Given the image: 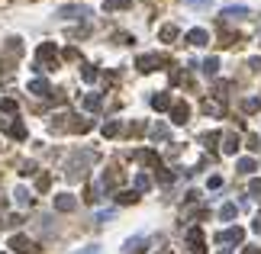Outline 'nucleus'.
Masks as SVG:
<instances>
[{
  "label": "nucleus",
  "mask_w": 261,
  "mask_h": 254,
  "mask_svg": "<svg viewBox=\"0 0 261 254\" xmlns=\"http://www.w3.org/2000/svg\"><path fill=\"white\" fill-rule=\"evenodd\" d=\"M94 158H97V154H94V151L74 154V158H71V161H68V170H65V174H68V180H81V177H84V174H87V164H91Z\"/></svg>",
  "instance_id": "f257e3e1"
},
{
  "label": "nucleus",
  "mask_w": 261,
  "mask_h": 254,
  "mask_svg": "<svg viewBox=\"0 0 261 254\" xmlns=\"http://www.w3.org/2000/svg\"><path fill=\"white\" fill-rule=\"evenodd\" d=\"M55 55H58L55 42H42V45H39V68L36 71H55L58 68V64H55Z\"/></svg>",
  "instance_id": "f03ea898"
},
{
  "label": "nucleus",
  "mask_w": 261,
  "mask_h": 254,
  "mask_svg": "<svg viewBox=\"0 0 261 254\" xmlns=\"http://www.w3.org/2000/svg\"><path fill=\"white\" fill-rule=\"evenodd\" d=\"M10 248H13L16 254H36V241H29L26 235H13V238H10Z\"/></svg>",
  "instance_id": "7ed1b4c3"
},
{
  "label": "nucleus",
  "mask_w": 261,
  "mask_h": 254,
  "mask_svg": "<svg viewBox=\"0 0 261 254\" xmlns=\"http://www.w3.org/2000/svg\"><path fill=\"white\" fill-rule=\"evenodd\" d=\"M132 158H136V161H142V164H148V168H155V170H162V161H158V154H155L152 148H142V151H136Z\"/></svg>",
  "instance_id": "20e7f679"
},
{
  "label": "nucleus",
  "mask_w": 261,
  "mask_h": 254,
  "mask_svg": "<svg viewBox=\"0 0 261 254\" xmlns=\"http://www.w3.org/2000/svg\"><path fill=\"white\" fill-rule=\"evenodd\" d=\"M158 64H165V58H158V55H142V58L136 62V68L142 71V74H148V71H155Z\"/></svg>",
  "instance_id": "39448f33"
},
{
  "label": "nucleus",
  "mask_w": 261,
  "mask_h": 254,
  "mask_svg": "<svg viewBox=\"0 0 261 254\" xmlns=\"http://www.w3.org/2000/svg\"><path fill=\"white\" fill-rule=\"evenodd\" d=\"M187 119H190V106H187V103H174V106H171V123L184 126Z\"/></svg>",
  "instance_id": "423d86ee"
},
{
  "label": "nucleus",
  "mask_w": 261,
  "mask_h": 254,
  "mask_svg": "<svg viewBox=\"0 0 261 254\" xmlns=\"http://www.w3.org/2000/svg\"><path fill=\"white\" fill-rule=\"evenodd\" d=\"M187 245H190L193 254H203V232H200V229H190V232H187Z\"/></svg>",
  "instance_id": "0eeeda50"
},
{
  "label": "nucleus",
  "mask_w": 261,
  "mask_h": 254,
  "mask_svg": "<svg viewBox=\"0 0 261 254\" xmlns=\"http://www.w3.org/2000/svg\"><path fill=\"white\" fill-rule=\"evenodd\" d=\"M0 129H7L13 139H26V126H23V123H10V119H0Z\"/></svg>",
  "instance_id": "6e6552de"
},
{
  "label": "nucleus",
  "mask_w": 261,
  "mask_h": 254,
  "mask_svg": "<svg viewBox=\"0 0 261 254\" xmlns=\"http://www.w3.org/2000/svg\"><path fill=\"white\" fill-rule=\"evenodd\" d=\"M242 238H245V232L238 229V225H236V229H226V232H219V235H216V241H219V245H226V241H242Z\"/></svg>",
  "instance_id": "1a4fd4ad"
},
{
  "label": "nucleus",
  "mask_w": 261,
  "mask_h": 254,
  "mask_svg": "<svg viewBox=\"0 0 261 254\" xmlns=\"http://www.w3.org/2000/svg\"><path fill=\"white\" fill-rule=\"evenodd\" d=\"M74 206H77V200L71 196V193H62V196H55V209H58V212H71Z\"/></svg>",
  "instance_id": "9d476101"
},
{
  "label": "nucleus",
  "mask_w": 261,
  "mask_h": 254,
  "mask_svg": "<svg viewBox=\"0 0 261 254\" xmlns=\"http://www.w3.org/2000/svg\"><path fill=\"white\" fill-rule=\"evenodd\" d=\"M187 42H190V45H207V42H210V32L207 29H190V32H187Z\"/></svg>",
  "instance_id": "9b49d317"
},
{
  "label": "nucleus",
  "mask_w": 261,
  "mask_h": 254,
  "mask_svg": "<svg viewBox=\"0 0 261 254\" xmlns=\"http://www.w3.org/2000/svg\"><path fill=\"white\" fill-rule=\"evenodd\" d=\"M174 103H171V97L168 93H155L152 97V109H158V113H165V109H171Z\"/></svg>",
  "instance_id": "f8f14e48"
},
{
  "label": "nucleus",
  "mask_w": 261,
  "mask_h": 254,
  "mask_svg": "<svg viewBox=\"0 0 261 254\" xmlns=\"http://www.w3.org/2000/svg\"><path fill=\"white\" fill-rule=\"evenodd\" d=\"M29 93H36V97H48L52 93V87H48V81H29Z\"/></svg>",
  "instance_id": "ddd939ff"
},
{
  "label": "nucleus",
  "mask_w": 261,
  "mask_h": 254,
  "mask_svg": "<svg viewBox=\"0 0 261 254\" xmlns=\"http://www.w3.org/2000/svg\"><path fill=\"white\" fill-rule=\"evenodd\" d=\"M223 16H226V20H245V16H252V10H248V7H226Z\"/></svg>",
  "instance_id": "4468645a"
},
{
  "label": "nucleus",
  "mask_w": 261,
  "mask_h": 254,
  "mask_svg": "<svg viewBox=\"0 0 261 254\" xmlns=\"http://www.w3.org/2000/svg\"><path fill=\"white\" fill-rule=\"evenodd\" d=\"M119 129H123V126H119V119H110V123H103V139H113V135H119Z\"/></svg>",
  "instance_id": "2eb2a0df"
},
{
  "label": "nucleus",
  "mask_w": 261,
  "mask_h": 254,
  "mask_svg": "<svg viewBox=\"0 0 261 254\" xmlns=\"http://www.w3.org/2000/svg\"><path fill=\"white\" fill-rule=\"evenodd\" d=\"M223 151L226 154H236L238 151V135H236V132H229V135L223 139Z\"/></svg>",
  "instance_id": "dca6fc26"
},
{
  "label": "nucleus",
  "mask_w": 261,
  "mask_h": 254,
  "mask_svg": "<svg viewBox=\"0 0 261 254\" xmlns=\"http://www.w3.org/2000/svg\"><path fill=\"white\" fill-rule=\"evenodd\" d=\"M103 10L113 13V10H129V0H103Z\"/></svg>",
  "instance_id": "f3484780"
},
{
  "label": "nucleus",
  "mask_w": 261,
  "mask_h": 254,
  "mask_svg": "<svg viewBox=\"0 0 261 254\" xmlns=\"http://www.w3.org/2000/svg\"><path fill=\"white\" fill-rule=\"evenodd\" d=\"M62 16H71V20H84V16H91V13H87L84 7H65Z\"/></svg>",
  "instance_id": "a211bd4d"
},
{
  "label": "nucleus",
  "mask_w": 261,
  "mask_h": 254,
  "mask_svg": "<svg viewBox=\"0 0 261 254\" xmlns=\"http://www.w3.org/2000/svg\"><path fill=\"white\" fill-rule=\"evenodd\" d=\"M142 251H145V238H132L123 254H142Z\"/></svg>",
  "instance_id": "6ab92c4d"
},
{
  "label": "nucleus",
  "mask_w": 261,
  "mask_h": 254,
  "mask_svg": "<svg viewBox=\"0 0 261 254\" xmlns=\"http://www.w3.org/2000/svg\"><path fill=\"white\" fill-rule=\"evenodd\" d=\"M139 200V193L136 190H123V193H116V203H123V206H129V203Z\"/></svg>",
  "instance_id": "aec40b11"
},
{
  "label": "nucleus",
  "mask_w": 261,
  "mask_h": 254,
  "mask_svg": "<svg viewBox=\"0 0 261 254\" xmlns=\"http://www.w3.org/2000/svg\"><path fill=\"white\" fill-rule=\"evenodd\" d=\"M236 212H238L236 203H226V206L219 209V219H223V222H229V219H236Z\"/></svg>",
  "instance_id": "412c9836"
},
{
  "label": "nucleus",
  "mask_w": 261,
  "mask_h": 254,
  "mask_svg": "<svg viewBox=\"0 0 261 254\" xmlns=\"http://www.w3.org/2000/svg\"><path fill=\"white\" fill-rule=\"evenodd\" d=\"M158 39H162V42H174V39H177V26H162Z\"/></svg>",
  "instance_id": "4be33fe9"
},
{
  "label": "nucleus",
  "mask_w": 261,
  "mask_h": 254,
  "mask_svg": "<svg viewBox=\"0 0 261 254\" xmlns=\"http://www.w3.org/2000/svg\"><path fill=\"white\" fill-rule=\"evenodd\" d=\"M203 113H207V116H223V103L207 100V103H203Z\"/></svg>",
  "instance_id": "5701e85b"
},
{
  "label": "nucleus",
  "mask_w": 261,
  "mask_h": 254,
  "mask_svg": "<svg viewBox=\"0 0 261 254\" xmlns=\"http://www.w3.org/2000/svg\"><path fill=\"white\" fill-rule=\"evenodd\" d=\"M81 103H84V109H100V93H87Z\"/></svg>",
  "instance_id": "b1692460"
},
{
  "label": "nucleus",
  "mask_w": 261,
  "mask_h": 254,
  "mask_svg": "<svg viewBox=\"0 0 261 254\" xmlns=\"http://www.w3.org/2000/svg\"><path fill=\"white\" fill-rule=\"evenodd\" d=\"M0 113H16V100H13V97H3V100H0Z\"/></svg>",
  "instance_id": "393cba45"
},
{
  "label": "nucleus",
  "mask_w": 261,
  "mask_h": 254,
  "mask_svg": "<svg viewBox=\"0 0 261 254\" xmlns=\"http://www.w3.org/2000/svg\"><path fill=\"white\" fill-rule=\"evenodd\" d=\"M216 71H219V58H207V62H203V74L213 77Z\"/></svg>",
  "instance_id": "a878e982"
},
{
  "label": "nucleus",
  "mask_w": 261,
  "mask_h": 254,
  "mask_svg": "<svg viewBox=\"0 0 261 254\" xmlns=\"http://www.w3.org/2000/svg\"><path fill=\"white\" fill-rule=\"evenodd\" d=\"M236 168H238V174H252V170H255V161H252V158H242Z\"/></svg>",
  "instance_id": "bb28decb"
},
{
  "label": "nucleus",
  "mask_w": 261,
  "mask_h": 254,
  "mask_svg": "<svg viewBox=\"0 0 261 254\" xmlns=\"http://www.w3.org/2000/svg\"><path fill=\"white\" fill-rule=\"evenodd\" d=\"M81 77H84L87 84H94V81H97V68H91V64H84V68H81Z\"/></svg>",
  "instance_id": "cd10ccee"
},
{
  "label": "nucleus",
  "mask_w": 261,
  "mask_h": 254,
  "mask_svg": "<svg viewBox=\"0 0 261 254\" xmlns=\"http://www.w3.org/2000/svg\"><path fill=\"white\" fill-rule=\"evenodd\" d=\"M152 187V180L145 177V174H136V193H142V190H148Z\"/></svg>",
  "instance_id": "c85d7f7f"
},
{
  "label": "nucleus",
  "mask_w": 261,
  "mask_h": 254,
  "mask_svg": "<svg viewBox=\"0 0 261 254\" xmlns=\"http://www.w3.org/2000/svg\"><path fill=\"white\" fill-rule=\"evenodd\" d=\"M13 196H16V203H20V206H29V203H32V196H29V193L23 190V187H20V190H16Z\"/></svg>",
  "instance_id": "c756f323"
},
{
  "label": "nucleus",
  "mask_w": 261,
  "mask_h": 254,
  "mask_svg": "<svg viewBox=\"0 0 261 254\" xmlns=\"http://www.w3.org/2000/svg\"><path fill=\"white\" fill-rule=\"evenodd\" d=\"M200 142H203L207 148H216V142H219V132H207V135H203Z\"/></svg>",
  "instance_id": "7c9ffc66"
},
{
  "label": "nucleus",
  "mask_w": 261,
  "mask_h": 254,
  "mask_svg": "<svg viewBox=\"0 0 261 254\" xmlns=\"http://www.w3.org/2000/svg\"><path fill=\"white\" fill-rule=\"evenodd\" d=\"M152 139H155V142L168 139V129H165V126H155V129H152Z\"/></svg>",
  "instance_id": "2f4dec72"
},
{
  "label": "nucleus",
  "mask_w": 261,
  "mask_h": 254,
  "mask_svg": "<svg viewBox=\"0 0 261 254\" xmlns=\"http://www.w3.org/2000/svg\"><path fill=\"white\" fill-rule=\"evenodd\" d=\"M258 106H261V100H255V97H252V100H245V103H242V109H245V113H255Z\"/></svg>",
  "instance_id": "473e14b6"
},
{
  "label": "nucleus",
  "mask_w": 261,
  "mask_h": 254,
  "mask_svg": "<svg viewBox=\"0 0 261 254\" xmlns=\"http://www.w3.org/2000/svg\"><path fill=\"white\" fill-rule=\"evenodd\" d=\"M36 187H39V190H48V187H52V177H48V174H42V177L36 180Z\"/></svg>",
  "instance_id": "72a5a7b5"
},
{
  "label": "nucleus",
  "mask_w": 261,
  "mask_h": 254,
  "mask_svg": "<svg viewBox=\"0 0 261 254\" xmlns=\"http://www.w3.org/2000/svg\"><path fill=\"white\" fill-rule=\"evenodd\" d=\"M248 148H252V151H261V135H248Z\"/></svg>",
  "instance_id": "f704fd0d"
},
{
  "label": "nucleus",
  "mask_w": 261,
  "mask_h": 254,
  "mask_svg": "<svg viewBox=\"0 0 261 254\" xmlns=\"http://www.w3.org/2000/svg\"><path fill=\"white\" fill-rule=\"evenodd\" d=\"M158 180L168 187V184H174V174H171V170H162V174H158Z\"/></svg>",
  "instance_id": "c9c22d12"
},
{
  "label": "nucleus",
  "mask_w": 261,
  "mask_h": 254,
  "mask_svg": "<svg viewBox=\"0 0 261 254\" xmlns=\"http://www.w3.org/2000/svg\"><path fill=\"white\" fill-rule=\"evenodd\" d=\"M248 190H252V196H258V200H261V180H252V184H248Z\"/></svg>",
  "instance_id": "e433bc0d"
},
{
  "label": "nucleus",
  "mask_w": 261,
  "mask_h": 254,
  "mask_svg": "<svg viewBox=\"0 0 261 254\" xmlns=\"http://www.w3.org/2000/svg\"><path fill=\"white\" fill-rule=\"evenodd\" d=\"M20 174H23V177H29V174H36V164H32V161H26V164H23V170H20Z\"/></svg>",
  "instance_id": "4c0bfd02"
},
{
  "label": "nucleus",
  "mask_w": 261,
  "mask_h": 254,
  "mask_svg": "<svg viewBox=\"0 0 261 254\" xmlns=\"http://www.w3.org/2000/svg\"><path fill=\"white\" fill-rule=\"evenodd\" d=\"M207 187H210V190H219V187H223V177H210Z\"/></svg>",
  "instance_id": "58836bf2"
},
{
  "label": "nucleus",
  "mask_w": 261,
  "mask_h": 254,
  "mask_svg": "<svg viewBox=\"0 0 261 254\" xmlns=\"http://www.w3.org/2000/svg\"><path fill=\"white\" fill-rule=\"evenodd\" d=\"M190 7H210V0H187Z\"/></svg>",
  "instance_id": "ea45409f"
},
{
  "label": "nucleus",
  "mask_w": 261,
  "mask_h": 254,
  "mask_svg": "<svg viewBox=\"0 0 261 254\" xmlns=\"http://www.w3.org/2000/svg\"><path fill=\"white\" fill-rule=\"evenodd\" d=\"M248 68H252V71H261V58H252V62H248Z\"/></svg>",
  "instance_id": "a19ab883"
},
{
  "label": "nucleus",
  "mask_w": 261,
  "mask_h": 254,
  "mask_svg": "<svg viewBox=\"0 0 261 254\" xmlns=\"http://www.w3.org/2000/svg\"><path fill=\"white\" fill-rule=\"evenodd\" d=\"M252 229H255V232H258V235H261V212H258V216H255V225H252Z\"/></svg>",
  "instance_id": "79ce46f5"
},
{
  "label": "nucleus",
  "mask_w": 261,
  "mask_h": 254,
  "mask_svg": "<svg viewBox=\"0 0 261 254\" xmlns=\"http://www.w3.org/2000/svg\"><path fill=\"white\" fill-rule=\"evenodd\" d=\"M245 254H261V251H258V248H245Z\"/></svg>",
  "instance_id": "37998d69"
}]
</instances>
